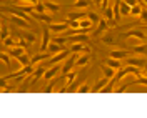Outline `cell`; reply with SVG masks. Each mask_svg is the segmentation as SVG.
<instances>
[{
    "mask_svg": "<svg viewBox=\"0 0 147 118\" xmlns=\"http://www.w3.org/2000/svg\"><path fill=\"white\" fill-rule=\"evenodd\" d=\"M65 38H67V43H89V40H90V37L87 35V32H80V33L65 37Z\"/></svg>",
    "mask_w": 147,
    "mask_h": 118,
    "instance_id": "6da1fadb",
    "label": "cell"
},
{
    "mask_svg": "<svg viewBox=\"0 0 147 118\" xmlns=\"http://www.w3.org/2000/svg\"><path fill=\"white\" fill-rule=\"evenodd\" d=\"M122 38H137V40H140V42H146L147 35L140 30V28H132V30H129L127 33H124Z\"/></svg>",
    "mask_w": 147,
    "mask_h": 118,
    "instance_id": "7a4b0ae2",
    "label": "cell"
},
{
    "mask_svg": "<svg viewBox=\"0 0 147 118\" xmlns=\"http://www.w3.org/2000/svg\"><path fill=\"white\" fill-rule=\"evenodd\" d=\"M50 40H52V37H50L49 25H44V30H42V43H40V52H47Z\"/></svg>",
    "mask_w": 147,
    "mask_h": 118,
    "instance_id": "3957f363",
    "label": "cell"
},
{
    "mask_svg": "<svg viewBox=\"0 0 147 118\" xmlns=\"http://www.w3.org/2000/svg\"><path fill=\"white\" fill-rule=\"evenodd\" d=\"M28 15H30L32 18H35V20H38V22H44V23H47V25L54 23V18L50 17V15H47L45 12H44V13H40V12H35V10H32Z\"/></svg>",
    "mask_w": 147,
    "mask_h": 118,
    "instance_id": "277c9868",
    "label": "cell"
},
{
    "mask_svg": "<svg viewBox=\"0 0 147 118\" xmlns=\"http://www.w3.org/2000/svg\"><path fill=\"white\" fill-rule=\"evenodd\" d=\"M77 57H79V53H72V57H69V58L64 62V65H62V70H60V72H62V73L72 72L74 67H75V62H77Z\"/></svg>",
    "mask_w": 147,
    "mask_h": 118,
    "instance_id": "5b68a950",
    "label": "cell"
},
{
    "mask_svg": "<svg viewBox=\"0 0 147 118\" xmlns=\"http://www.w3.org/2000/svg\"><path fill=\"white\" fill-rule=\"evenodd\" d=\"M69 20H67V22H60V23H50V25H49V30H50V32H52V33H64V32H67V30H69Z\"/></svg>",
    "mask_w": 147,
    "mask_h": 118,
    "instance_id": "8992f818",
    "label": "cell"
},
{
    "mask_svg": "<svg viewBox=\"0 0 147 118\" xmlns=\"http://www.w3.org/2000/svg\"><path fill=\"white\" fill-rule=\"evenodd\" d=\"M69 53H72V52H70V50H62V52H59V53L52 55V57H50V62H49V63H45V67L49 68V65L60 63L62 60H65V58H67V55H69Z\"/></svg>",
    "mask_w": 147,
    "mask_h": 118,
    "instance_id": "52a82bcc",
    "label": "cell"
},
{
    "mask_svg": "<svg viewBox=\"0 0 147 118\" xmlns=\"http://www.w3.org/2000/svg\"><path fill=\"white\" fill-rule=\"evenodd\" d=\"M7 20H10L13 25H17V27L20 28H30V23H28V20H25V18H22V17H18V15H13V13H10V17L7 18Z\"/></svg>",
    "mask_w": 147,
    "mask_h": 118,
    "instance_id": "ba28073f",
    "label": "cell"
},
{
    "mask_svg": "<svg viewBox=\"0 0 147 118\" xmlns=\"http://www.w3.org/2000/svg\"><path fill=\"white\" fill-rule=\"evenodd\" d=\"M125 62H127V65H134V67H139V68H144L147 65V60L144 57H140V55H139V57H132V55H130V57L125 58Z\"/></svg>",
    "mask_w": 147,
    "mask_h": 118,
    "instance_id": "9c48e42d",
    "label": "cell"
},
{
    "mask_svg": "<svg viewBox=\"0 0 147 118\" xmlns=\"http://www.w3.org/2000/svg\"><path fill=\"white\" fill-rule=\"evenodd\" d=\"M60 70H62V65H60V63H55L54 67H50V68H47V70H45V73H44V78H45V80H52L55 75L60 72Z\"/></svg>",
    "mask_w": 147,
    "mask_h": 118,
    "instance_id": "30bf717a",
    "label": "cell"
},
{
    "mask_svg": "<svg viewBox=\"0 0 147 118\" xmlns=\"http://www.w3.org/2000/svg\"><path fill=\"white\" fill-rule=\"evenodd\" d=\"M130 55H132L130 50H112V52L109 53V57L115 58V60H125V58L130 57Z\"/></svg>",
    "mask_w": 147,
    "mask_h": 118,
    "instance_id": "8fae6325",
    "label": "cell"
},
{
    "mask_svg": "<svg viewBox=\"0 0 147 118\" xmlns=\"http://www.w3.org/2000/svg\"><path fill=\"white\" fill-rule=\"evenodd\" d=\"M69 50L72 53H90V48L85 45V43H72Z\"/></svg>",
    "mask_w": 147,
    "mask_h": 118,
    "instance_id": "7c38bea8",
    "label": "cell"
},
{
    "mask_svg": "<svg viewBox=\"0 0 147 118\" xmlns=\"http://www.w3.org/2000/svg\"><path fill=\"white\" fill-rule=\"evenodd\" d=\"M45 70H47V67H45V63H42V65H38L35 70H34V73H32V83H35L40 77H44V73H45Z\"/></svg>",
    "mask_w": 147,
    "mask_h": 118,
    "instance_id": "4fadbf2b",
    "label": "cell"
},
{
    "mask_svg": "<svg viewBox=\"0 0 147 118\" xmlns=\"http://www.w3.org/2000/svg\"><path fill=\"white\" fill-rule=\"evenodd\" d=\"M7 53L10 55V57H13V58H17V57H20L22 53H25V48L20 45H15V47H9L7 48Z\"/></svg>",
    "mask_w": 147,
    "mask_h": 118,
    "instance_id": "5bb4252c",
    "label": "cell"
},
{
    "mask_svg": "<svg viewBox=\"0 0 147 118\" xmlns=\"http://www.w3.org/2000/svg\"><path fill=\"white\" fill-rule=\"evenodd\" d=\"M50 57H52V55L49 53V52H42V53L34 55V57L30 58V62H32V63L35 65V63H40L42 60H50Z\"/></svg>",
    "mask_w": 147,
    "mask_h": 118,
    "instance_id": "9a60e30c",
    "label": "cell"
},
{
    "mask_svg": "<svg viewBox=\"0 0 147 118\" xmlns=\"http://www.w3.org/2000/svg\"><path fill=\"white\" fill-rule=\"evenodd\" d=\"M90 62V53H82L77 57V62H75V67H87Z\"/></svg>",
    "mask_w": 147,
    "mask_h": 118,
    "instance_id": "2e32d148",
    "label": "cell"
},
{
    "mask_svg": "<svg viewBox=\"0 0 147 118\" xmlns=\"http://www.w3.org/2000/svg\"><path fill=\"white\" fill-rule=\"evenodd\" d=\"M62 50H65V47L59 45V43H55V42H50V43H49V48H47V52L50 55H55V53H59V52H62Z\"/></svg>",
    "mask_w": 147,
    "mask_h": 118,
    "instance_id": "e0dca14e",
    "label": "cell"
},
{
    "mask_svg": "<svg viewBox=\"0 0 147 118\" xmlns=\"http://www.w3.org/2000/svg\"><path fill=\"white\" fill-rule=\"evenodd\" d=\"M107 30H109V22L105 18H100L99 23H97V28H95V35H99L102 32H107Z\"/></svg>",
    "mask_w": 147,
    "mask_h": 118,
    "instance_id": "ac0fdd59",
    "label": "cell"
},
{
    "mask_svg": "<svg viewBox=\"0 0 147 118\" xmlns=\"http://www.w3.org/2000/svg\"><path fill=\"white\" fill-rule=\"evenodd\" d=\"M100 70H102V73H104V77H107L109 80L115 77V68H112L109 65H100Z\"/></svg>",
    "mask_w": 147,
    "mask_h": 118,
    "instance_id": "d6986e66",
    "label": "cell"
},
{
    "mask_svg": "<svg viewBox=\"0 0 147 118\" xmlns=\"http://www.w3.org/2000/svg\"><path fill=\"white\" fill-rule=\"evenodd\" d=\"M67 18L69 20H82V18H87V12H70L67 13Z\"/></svg>",
    "mask_w": 147,
    "mask_h": 118,
    "instance_id": "ffe728a7",
    "label": "cell"
},
{
    "mask_svg": "<svg viewBox=\"0 0 147 118\" xmlns=\"http://www.w3.org/2000/svg\"><path fill=\"white\" fill-rule=\"evenodd\" d=\"M107 82H109V78H107V77H104V78H100V80H99V82H97V83H95V85H94V87L90 88V91H94V93L100 91L102 88H104V87L107 85Z\"/></svg>",
    "mask_w": 147,
    "mask_h": 118,
    "instance_id": "44dd1931",
    "label": "cell"
},
{
    "mask_svg": "<svg viewBox=\"0 0 147 118\" xmlns=\"http://www.w3.org/2000/svg\"><path fill=\"white\" fill-rule=\"evenodd\" d=\"M18 38H20V37H13V33H10V35L3 40V45H5V47H15V45H18Z\"/></svg>",
    "mask_w": 147,
    "mask_h": 118,
    "instance_id": "7402d4cb",
    "label": "cell"
},
{
    "mask_svg": "<svg viewBox=\"0 0 147 118\" xmlns=\"http://www.w3.org/2000/svg\"><path fill=\"white\" fill-rule=\"evenodd\" d=\"M102 42H104L105 45H114V43H115V37L112 33V30H107V33L102 37Z\"/></svg>",
    "mask_w": 147,
    "mask_h": 118,
    "instance_id": "603a6c76",
    "label": "cell"
},
{
    "mask_svg": "<svg viewBox=\"0 0 147 118\" xmlns=\"http://www.w3.org/2000/svg\"><path fill=\"white\" fill-rule=\"evenodd\" d=\"M75 78H77V73L74 72H69V73H65V78H64V85L65 87H70V85H72V82L74 80H75Z\"/></svg>",
    "mask_w": 147,
    "mask_h": 118,
    "instance_id": "cb8c5ba5",
    "label": "cell"
},
{
    "mask_svg": "<svg viewBox=\"0 0 147 118\" xmlns=\"http://www.w3.org/2000/svg\"><path fill=\"white\" fill-rule=\"evenodd\" d=\"M130 52H132V53H137V55H147V43L134 47V48H130Z\"/></svg>",
    "mask_w": 147,
    "mask_h": 118,
    "instance_id": "d4e9b609",
    "label": "cell"
},
{
    "mask_svg": "<svg viewBox=\"0 0 147 118\" xmlns=\"http://www.w3.org/2000/svg\"><path fill=\"white\" fill-rule=\"evenodd\" d=\"M120 15H124V17L130 15V5H127L124 0H120Z\"/></svg>",
    "mask_w": 147,
    "mask_h": 118,
    "instance_id": "484cf974",
    "label": "cell"
},
{
    "mask_svg": "<svg viewBox=\"0 0 147 118\" xmlns=\"http://www.w3.org/2000/svg\"><path fill=\"white\" fill-rule=\"evenodd\" d=\"M17 62H18L20 65H22V67H24V65H28V63H32V62H30V57L27 55V52H25V53H22L20 57H17Z\"/></svg>",
    "mask_w": 147,
    "mask_h": 118,
    "instance_id": "4316f807",
    "label": "cell"
},
{
    "mask_svg": "<svg viewBox=\"0 0 147 118\" xmlns=\"http://www.w3.org/2000/svg\"><path fill=\"white\" fill-rule=\"evenodd\" d=\"M44 3H45V9L49 12H59L60 10V5L55 3V2H44Z\"/></svg>",
    "mask_w": 147,
    "mask_h": 118,
    "instance_id": "83f0119b",
    "label": "cell"
},
{
    "mask_svg": "<svg viewBox=\"0 0 147 118\" xmlns=\"http://www.w3.org/2000/svg\"><path fill=\"white\" fill-rule=\"evenodd\" d=\"M89 5H90V0H75V3H74L72 7L74 9H85Z\"/></svg>",
    "mask_w": 147,
    "mask_h": 118,
    "instance_id": "f1b7e54d",
    "label": "cell"
},
{
    "mask_svg": "<svg viewBox=\"0 0 147 118\" xmlns=\"http://www.w3.org/2000/svg\"><path fill=\"white\" fill-rule=\"evenodd\" d=\"M105 63L109 65V67H112V68H115V70L120 68V60H115V58H112V57H109V58L105 60Z\"/></svg>",
    "mask_w": 147,
    "mask_h": 118,
    "instance_id": "f546056e",
    "label": "cell"
},
{
    "mask_svg": "<svg viewBox=\"0 0 147 118\" xmlns=\"http://www.w3.org/2000/svg\"><path fill=\"white\" fill-rule=\"evenodd\" d=\"M87 18L92 20V23H94V25H97V23H99V20H100L102 17L97 13V12H89V13H87Z\"/></svg>",
    "mask_w": 147,
    "mask_h": 118,
    "instance_id": "4dcf8cb0",
    "label": "cell"
},
{
    "mask_svg": "<svg viewBox=\"0 0 147 118\" xmlns=\"http://www.w3.org/2000/svg\"><path fill=\"white\" fill-rule=\"evenodd\" d=\"M92 27H94L92 20H89V18H82V20H80V28H84V30H90Z\"/></svg>",
    "mask_w": 147,
    "mask_h": 118,
    "instance_id": "1f68e13d",
    "label": "cell"
},
{
    "mask_svg": "<svg viewBox=\"0 0 147 118\" xmlns=\"http://www.w3.org/2000/svg\"><path fill=\"white\" fill-rule=\"evenodd\" d=\"M9 35H10V28L3 25V27H2V30H0V42H3V40H5Z\"/></svg>",
    "mask_w": 147,
    "mask_h": 118,
    "instance_id": "d6a6232c",
    "label": "cell"
},
{
    "mask_svg": "<svg viewBox=\"0 0 147 118\" xmlns=\"http://www.w3.org/2000/svg\"><path fill=\"white\" fill-rule=\"evenodd\" d=\"M22 37H24V38L27 40L28 43H34V42H35V38H37V37H35V33H34V32H25V33H24V35H22Z\"/></svg>",
    "mask_w": 147,
    "mask_h": 118,
    "instance_id": "836d02e7",
    "label": "cell"
},
{
    "mask_svg": "<svg viewBox=\"0 0 147 118\" xmlns=\"http://www.w3.org/2000/svg\"><path fill=\"white\" fill-rule=\"evenodd\" d=\"M0 60L7 65V67H10V55L7 52H0Z\"/></svg>",
    "mask_w": 147,
    "mask_h": 118,
    "instance_id": "e575fe53",
    "label": "cell"
},
{
    "mask_svg": "<svg viewBox=\"0 0 147 118\" xmlns=\"http://www.w3.org/2000/svg\"><path fill=\"white\" fill-rule=\"evenodd\" d=\"M50 42H55V43H59V45H65V43H67V38H65V37H57V35H54Z\"/></svg>",
    "mask_w": 147,
    "mask_h": 118,
    "instance_id": "d590c367",
    "label": "cell"
},
{
    "mask_svg": "<svg viewBox=\"0 0 147 118\" xmlns=\"http://www.w3.org/2000/svg\"><path fill=\"white\" fill-rule=\"evenodd\" d=\"M77 91H79V93H89V91H90V85H89L87 82H84L82 87H80Z\"/></svg>",
    "mask_w": 147,
    "mask_h": 118,
    "instance_id": "8d00e7d4",
    "label": "cell"
},
{
    "mask_svg": "<svg viewBox=\"0 0 147 118\" xmlns=\"http://www.w3.org/2000/svg\"><path fill=\"white\" fill-rule=\"evenodd\" d=\"M45 3L44 2H38V3H35V12H40V13H44L45 12Z\"/></svg>",
    "mask_w": 147,
    "mask_h": 118,
    "instance_id": "74e56055",
    "label": "cell"
},
{
    "mask_svg": "<svg viewBox=\"0 0 147 118\" xmlns=\"http://www.w3.org/2000/svg\"><path fill=\"white\" fill-rule=\"evenodd\" d=\"M136 83H139V85H146L147 87V77H144V75L140 73V75L137 77V80H136Z\"/></svg>",
    "mask_w": 147,
    "mask_h": 118,
    "instance_id": "f35d334b",
    "label": "cell"
},
{
    "mask_svg": "<svg viewBox=\"0 0 147 118\" xmlns=\"http://www.w3.org/2000/svg\"><path fill=\"white\" fill-rule=\"evenodd\" d=\"M69 27L70 28H80V20H69Z\"/></svg>",
    "mask_w": 147,
    "mask_h": 118,
    "instance_id": "ab89813d",
    "label": "cell"
},
{
    "mask_svg": "<svg viewBox=\"0 0 147 118\" xmlns=\"http://www.w3.org/2000/svg\"><path fill=\"white\" fill-rule=\"evenodd\" d=\"M139 18H140V22H142V23H146V25H147V9L142 10V13L139 15Z\"/></svg>",
    "mask_w": 147,
    "mask_h": 118,
    "instance_id": "60d3db41",
    "label": "cell"
},
{
    "mask_svg": "<svg viewBox=\"0 0 147 118\" xmlns=\"http://www.w3.org/2000/svg\"><path fill=\"white\" fill-rule=\"evenodd\" d=\"M18 45L24 47V48H27V47L30 45V43H28V42L25 40V38H24V37H20V38H18Z\"/></svg>",
    "mask_w": 147,
    "mask_h": 118,
    "instance_id": "b9f144b4",
    "label": "cell"
},
{
    "mask_svg": "<svg viewBox=\"0 0 147 118\" xmlns=\"http://www.w3.org/2000/svg\"><path fill=\"white\" fill-rule=\"evenodd\" d=\"M54 87H55V80H54V82L50 80V83H49V85L45 87V90H44V91H45V93H50V91L54 90Z\"/></svg>",
    "mask_w": 147,
    "mask_h": 118,
    "instance_id": "7bdbcfd3",
    "label": "cell"
},
{
    "mask_svg": "<svg viewBox=\"0 0 147 118\" xmlns=\"http://www.w3.org/2000/svg\"><path fill=\"white\" fill-rule=\"evenodd\" d=\"M0 88H2V90L9 88V85H7V78H5V77H2V78H0Z\"/></svg>",
    "mask_w": 147,
    "mask_h": 118,
    "instance_id": "ee69618b",
    "label": "cell"
},
{
    "mask_svg": "<svg viewBox=\"0 0 147 118\" xmlns=\"http://www.w3.org/2000/svg\"><path fill=\"white\" fill-rule=\"evenodd\" d=\"M127 5H130V7H134V5H137L139 3V0H124Z\"/></svg>",
    "mask_w": 147,
    "mask_h": 118,
    "instance_id": "f6af8a7d",
    "label": "cell"
},
{
    "mask_svg": "<svg viewBox=\"0 0 147 118\" xmlns=\"http://www.w3.org/2000/svg\"><path fill=\"white\" fill-rule=\"evenodd\" d=\"M94 2H95L97 7H102V2H104V0H94Z\"/></svg>",
    "mask_w": 147,
    "mask_h": 118,
    "instance_id": "bcb514c9",
    "label": "cell"
},
{
    "mask_svg": "<svg viewBox=\"0 0 147 118\" xmlns=\"http://www.w3.org/2000/svg\"><path fill=\"white\" fill-rule=\"evenodd\" d=\"M5 48H7V47L3 45V42H0V52H3V50H5Z\"/></svg>",
    "mask_w": 147,
    "mask_h": 118,
    "instance_id": "7dc6e473",
    "label": "cell"
},
{
    "mask_svg": "<svg viewBox=\"0 0 147 118\" xmlns=\"http://www.w3.org/2000/svg\"><path fill=\"white\" fill-rule=\"evenodd\" d=\"M142 75H144V77H147V65L144 67V70H142Z\"/></svg>",
    "mask_w": 147,
    "mask_h": 118,
    "instance_id": "c3c4849f",
    "label": "cell"
},
{
    "mask_svg": "<svg viewBox=\"0 0 147 118\" xmlns=\"http://www.w3.org/2000/svg\"><path fill=\"white\" fill-rule=\"evenodd\" d=\"M142 2H144V5H146V7H147V0H142Z\"/></svg>",
    "mask_w": 147,
    "mask_h": 118,
    "instance_id": "681fc988",
    "label": "cell"
},
{
    "mask_svg": "<svg viewBox=\"0 0 147 118\" xmlns=\"http://www.w3.org/2000/svg\"><path fill=\"white\" fill-rule=\"evenodd\" d=\"M0 30H2V27H0Z\"/></svg>",
    "mask_w": 147,
    "mask_h": 118,
    "instance_id": "f907efd6",
    "label": "cell"
}]
</instances>
